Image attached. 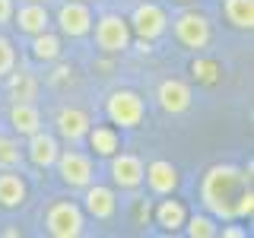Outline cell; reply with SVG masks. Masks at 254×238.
<instances>
[{
	"instance_id": "obj_20",
	"label": "cell",
	"mask_w": 254,
	"mask_h": 238,
	"mask_svg": "<svg viewBox=\"0 0 254 238\" xmlns=\"http://www.w3.org/2000/svg\"><path fill=\"white\" fill-rule=\"evenodd\" d=\"M32 58L42 60V63H54L61 58V35H54L51 29L32 35Z\"/></svg>"
},
{
	"instance_id": "obj_5",
	"label": "cell",
	"mask_w": 254,
	"mask_h": 238,
	"mask_svg": "<svg viewBox=\"0 0 254 238\" xmlns=\"http://www.w3.org/2000/svg\"><path fill=\"white\" fill-rule=\"evenodd\" d=\"M172 29H175L178 45L188 48V51H203V48L210 45V38H213V29H210V22H206V16L197 13V10L178 13L172 19Z\"/></svg>"
},
{
	"instance_id": "obj_8",
	"label": "cell",
	"mask_w": 254,
	"mask_h": 238,
	"mask_svg": "<svg viewBox=\"0 0 254 238\" xmlns=\"http://www.w3.org/2000/svg\"><path fill=\"white\" fill-rule=\"evenodd\" d=\"M92 10H89V3L86 0H67V3H61V10H58V29H61V35H67V38H83V35H89L92 32Z\"/></svg>"
},
{
	"instance_id": "obj_17",
	"label": "cell",
	"mask_w": 254,
	"mask_h": 238,
	"mask_svg": "<svg viewBox=\"0 0 254 238\" xmlns=\"http://www.w3.org/2000/svg\"><path fill=\"white\" fill-rule=\"evenodd\" d=\"M29 197V187H26V178H22L16 169H3L0 172V206L3 210H16L22 206Z\"/></svg>"
},
{
	"instance_id": "obj_21",
	"label": "cell",
	"mask_w": 254,
	"mask_h": 238,
	"mask_svg": "<svg viewBox=\"0 0 254 238\" xmlns=\"http://www.w3.org/2000/svg\"><path fill=\"white\" fill-rule=\"evenodd\" d=\"M188 219V210L181 200H162L156 206V226H162L165 232H178Z\"/></svg>"
},
{
	"instance_id": "obj_9",
	"label": "cell",
	"mask_w": 254,
	"mask_h": 238,
	"mask_svg": "<svg viewBox=\"0 0 254 238\" xmlns=\"http://www.w3.org/2000/svg\"><path fill=\"white\" fill-rule=\"evenodd\" d=\"M22 156H26L29 162L35 165V169H51V165L58 162V156H61V140H58V133H48L45 127H42V130H35V133H29Z\"/></svg>"
},
{
	"instance_id": "obj_29",
	"label": "cell",
	"mask_w": 254,
	"mask_h": 238,
	"mask_svg": "<svg viewBox=\"0 0 254 238\" xmlns=\"http://www.w3.org/2000/svg\"><path fill=\"white\" fill-rule=\"evenodd\" d=\"M86 3H95V0H86Z\"/></svg>"
},
{
	"instance_id": "obj_19",
	"label": "cell",
	"mask_w": 254,
	"mask_h": 238,
	"mask_svg": "<svg viewBox=\"0 0 254 238\" xmlns=\"http://www.w3.org/2000/svg\"><path fill=\"white\" fill-rule=\"evenodd\" d=\"M89 143H92V149L99 156H115L118 153V146H121V137H118V127L115 124H99V127H89Z\"/></svg>"
},
{
	"instance_id": "obj_26",
	"label": "cell",
	"mask_w": 254,
	"mask_h": 238,
	"mask_svg": "<svg viewBox=\"0 0 254 238\" xmlns=\"http://www.w3.org/2000/svg\"><path fill=\"white\" fill-rule=\"evenodd\" d=\"M13 10H16L13 0H0V26H10L13 22Z\"/></svg>"
},
{
	"instance_id": "obj_6",
	"label": "cell",
	"mask_w": 254,
	"mask_h": 238,
	"mask_svg": "<svg viewBox=\"0 0 254 238\" xmlns=\"http://www.w3.org/2000/svg\"><path fill=\"white\" fill-rule=\"evenodd\" d=\"M54 165H58V175L67 187H86V184L95 181L92 159L86 153H79V149H61V156H58Z\"/></svg>"
},
{
	"instance_id": "obj_15",
	"label": "cell",
	"mask_w": 254,
	"mask_h": 238,
	"mask_svg": "<svg viewBox=\"0 0 254 238\" xmlns=\"http://www.w3.org/2000/svg\"><path fill=\"white\" fill-rule=\"evenodd\" d=\"M143 181L149 184V190H153V194L169 197V194H175V187H178V169H175L172 162H165V159H156V162L146 165Z\"/></svg>"
},
{
	"instance_id": "obj_11",
	"label": "cell",
	"mask_w": 254,
	"mask_h": 238,
	"mask_svg": "<svg viewBox=\"0 0 254 238\" xmlns=\"http://www.w3.org/2000/svg\"><path fill=\"white\" fill-rule=\"evenodd\" d=\"M156 99H159V108H162L165 115H185L190 108L194 92H190V86L185 79H162L159 89H156Z\"/></svg>"
},
{
	"instance_id": "obj_25",
	"label": "cell",
	"mask_w": 254,
	"mask_h": 238,
	"mask_svg": "<svg viewBox=\"0 0 254 238\" xmlns=\"http://www.w3.org/2000/svg\"><path fill=\"white\" fill-rule=\"evenodd\" d=\"M16 70V48L6 35H0V79H6Z\"/></svg>"
},
{
	"instance_id": "obj_12",
	"label": "cell",
	"mask_w": 254,
	"mask_h": 238,
	"mask_svg": "<svg viewBox=\"0 0 254 238\" xmlns=\"http://www.w3.org/2000/svg\"><path fill=\"white\" fill-rule=\"evenodd\" d=\"M89 127H92V118L76 105L61 108L58 118H54V130H58V137H64L67 143H79L86 133H89Z\"/></svg>"
},
{
	"instance_id": "obj_1",
	"label": "cell",
	"mask_w": 254,
	"mask_h": 238,
	"mask_svg": "<svg viewBox=\"0 0 254 238\" xmlns=\"http://www.w3.org/2000/svg\"><path fill=\"white\" fill-rule=\"evenodd\" d=\"M251 175L229 162L210 165L200 181V203L213 219H235V200L242 187H248Z\"/></svg>"
},
{
	"instance_id": "obj_28",
	"label": "cell",
	"mask_w": 254,
	"mask_h": 238,
	"mask_svg": "<svg viewBox=\"0 0 254 238\" xmlns=\"http://www.w3.org/2000/svg\"><path fill=\"white\" fill-rule=\"evenodd\" d=\"M22 3H51V0H22Z\"/></svg>"
},
{
	"instance_id": "obj_3",
	"label": "cell",
	"mask_w": 254,
	"mask_h": 238,
	"mask_svg": "<svg viewBox=\"0 0 254 238\" xmlns=\"http://www.w3.org/2000/svg\"><path fill=\"white\" fill-rule=\"evenodd\" d=\"M45 232L54 238H79L86 232V213L73 200H54L45 213Z\"/></svg>"
},
{
	"instance_id": "obj_23",
	"label": "cell",
	"mask_w": 254,
	"mask_h": 238,
	"mask_svg": "<svg viewBox=\"0 0 254 238\" xmlns=\"http://www.w3.org/2000/svg\"><path fill=\"white\" fill-rule=\"evenodd\" d=\"M181 229H185L190 238H216L219 235V226H216V219H213L210 213H203V216H188Z\"/></svg>"
},
{
	"instance_id": "obj_27",
	"label": "cell",
	"mask_w": 254,
	"mask_h": 238,
	"mask_svg": "<svg viewBox=\"0 0 254 238\" xmlns=\"http://www.w3.org/2000/svg\"><path fill=\"white\" fill-rule=\"evenodd\" d=\"M219 232L226 235V238H245V235H248V229H238V226H222Z\"/></svg>"
},
{
	"instance_id": "obj_10",
	"label": "cell",
	"mask_w": 254,
	"mask_h": 238,
	"mask_svg": "<svg viewBox=\"0 0 254 238\" xmlns=\"http://www.w3.org/2000/svg\"><path fill=\"white\" fill-rule=\"evenodd\" d=\"M143 172H146V165H143L140 156H133V153H115L111 156V181L118 187L137 190L143 184Z\"/></svg>"
},
{
	"instance_id": "obj_22",
	"label": "cell",
	"mask_w": 254,
	"mask_h": 238,
	"mask_svg": "<svg viewBox=\"0 0 254 238\" xmlns=\"http://www.w3.org/2000/svg\"><path fill=\"white\" fill-rule=\"evenodd\" d=\"M6 89H10L13 102H32L35 92H38V83H35L32 73H26V70H19V73L13 70V73L6 76Z\"/></svg>"
},
{
	"instance_id": "obj_14",
	"label": "cell",
	"mask_w": 254,
	"mask_h": 238,
	"mask_svg": "<svg viewBox=\"0 0 254 238\" xmlns=\"http://www.w3.org/2000/svg\"><path fill=\"white\" fill-rule=\"evenodd\" d=\"M13 26L22 32V35H38V32L51 29V13H48V3H19L13 10Z\"/></svg>"
},
{
	"instance_id": "obj_30",
	"label": "cell",
	"mask_w": 254,
	"mask_h": 238,
	"mask_svg": "<svg viewBox=\"0 0 254 238\" xmlns=\"http://www.w3.org/2000/svg\"><path fill=\"white\" fill-rule=\"evenodd\" d=\"M181 3H188V0H181Z\"/></svg>"
},
{
	"instance_id": "obj_16",
	"label": "cell",
	"mask_w": 254,
	"mask_h": 238,
	"mask_svg": "<svg viewBox=\"0 0 254 238\" xmlns=\"http://www.w3.org/2000/svg\"><path fill=\"white\" fill-rule=\"evenodd\" d=\"M10 127H13V133H19V137H29V133L42 130V127H45L42 108H38L35 102H13V108H10Z\"/></svg>"
},
{
	"instance_id": "obj_4",
	"label": "cell",
	"mask_w": 254,
	"mask_h": 238,
	"mask_svg": "<svg viewBox=\"0 0 254 238\" xmlns=\"http://www.w3.org/2000/svg\"><path fill=\"white\" fill-rule=\"evenodd\" d=\"M143 115H146V105L133 89H115L105 99V118L121 130H133L143 121Z\"/></svg>"
},
{
	"instance_id": "obj_13",
	"label": "cell",
	"mask_w": 254,
	"mask_h": 238,
	"mask_svg": "<svg viewBox=\"0 0 254 238\" xmlns=\"http://www.w3.org/2000/svg\"><path fill=\"white\" fill-rule=\"evenodd\" d=\"M86 194H83V213H89L92 219H111L118 213V197H115V190L105 187V184H86L83 187Z\"/></svg>"
},
{
	"instance_id": "obj_24",
	"label": "cell",
	"mask_w": 254,
	"mask_h": 238,
	"mask_svg": "<svg viewBox=\"0 0 254 238\" xmlns=\"http://www.w3.org/2000/svg\"><path fill=\"white\" fill-rule=\"evenodd\" d=\"M22 146L19 140L6 137V133H0V169H16V165H22Z\"/></svg>"
},
{
	"instance_id": "obj_18",
	"label": "cell",
	"mask_w": 254,
	"mask_h": 238,
	"mask_svg": "<svg viewBox=\"0 0 254 238\" xmlns=\"http://www.w3.org/2000/svg\"><path fill=\"white\" fill-rule=\"evenodd\" d=\"M222 13H226L229 26L242 32L254 29V0H222Z\"/></svg>"
},
{
	"instance_id": "obj_2",
	"label": "cell",
	"mask_w": 254,
	"mask_h": 238,
	"mask_svg": "<svg viewBox=\"0 0 254 238\" xmlns=\"http://www.w3.org/2000/svg\"><path fill=\"white\" fill-rule=\"evenodd\" d=\"M92 35H95V48L102 54H124L133 42L130 22L118 13H105L99 19H92Z\"/></svg>"
},
{
	"instance_id": "obj_7",
	"label": "cell",
	"mask_w": 254,
	"mask_h": 238,
	"mask_svg": "<svg viewBox=\"0 0 254 238\" xmlns=\"http://www.w3.org/2000/svg\"><path fill=\"white\" fill-rule=\"evenodd\" d=\"M127 22H130V32L143 42H156V38H162L169 32V13L159 3H140Z\"/></svg>"
}]
</instances>
